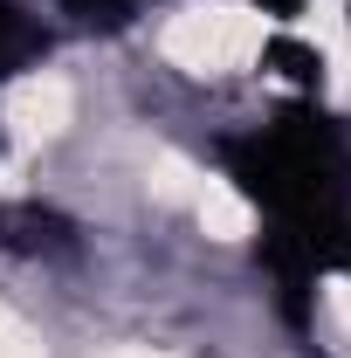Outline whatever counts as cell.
I'll use <instances>...</instances> for the list:
<instances>
[{"label":"cell","mask_w":351,"mask_h":358,"mask_svg":"<svg viewBox=\"0 0 351 358\" xmlns=\"http://www.w3.org/2000/svg\"><path fill=\"white\" fill-rule=\"evenodd\" d=\"M268 35H275V21L248 0H186L159 28V48L186 76H234L268 48Z\"/></svg>","instance_id":"cell-1"},{"label":"cell","mask_w":351,"mask_h":358,"mask_svg":"<svg viewBox=\"0 0 351 358\" xmlns=\"http://www.w3.org/2000/svg\"><path fill=\"white\" fill-rule=\"evenodd\" d=\"M186 207H193V221L207 227V241H248L255 234V207L241 200L234 179H220V173H200V193Z\"/></svg>","instance_id":"cell-3"},{"label":"cell","mask_w":351,"mask_h":358,"mask_svg":"<svg viewBox=\"0 0 351 358\" xmlns=\"http://www.w3.org/2000/svg\"><path fill=\"white\" fill-rule=\"evenodd\" d=\"M0 358H42V338H35L14 310H0Z\"/></svg>","instance_id":"cell-5"},{"label":"cell","mask_w":351,"mask_h":358,"mask_svg":"<svg viewBox=\"0 0 351 358\" xmlns=\"http://www.w3.org/2000/svg\"><path fill=\"white\" fill-rule=\"evenodd\" d=\"M69 110H76V96H69V83H62L55 69L14 76L7 96H0V138H7V159L21 166L28 152L55 145V138L69 131Z\"/></svg>","instance_id":"cell-2"},{"label":"cell","mask_w":351,"mask_h":358,"mask_svg":"<svg viewBox=\"0 0 351 358\" xmlns=\"http://www.w3.org/2000/svg\"><path fill=\"white\" fill-rule=\"evenodd\" d=\"M103 358H173V352H152V345H124V352H103Z\"/></svg>","instance_id":"cell-7"},{"label":"cell","mask_w":351,"mask_h":358,"mask_svg":"<svg viewBox=\"0 0 351 358\" xmlns=\"http://www.w3.org/2000/svg\"><path fill=\"white\" fill-rule=\"evenodd\" d=\"M145 186H152L159 200H173V207H186V200L200 193V166H186L179 152H159V159H152V173H145Z\"/></svg>","instance_id":"cell-4"},{"label":"cell","mask_w":351,"mask_h":358,"mask_svg":"<svg viewBox=\"0 0 351 358\" xmlns=\"http://www.w3.org/2000/svg\"><path fill=\"white\" fill-rule=\"evenodd\" d=\"M324 310H331V324L351 338V275H331V282H324Z\"/></svg>","instance_id":"cell-6"}]
</instances>
